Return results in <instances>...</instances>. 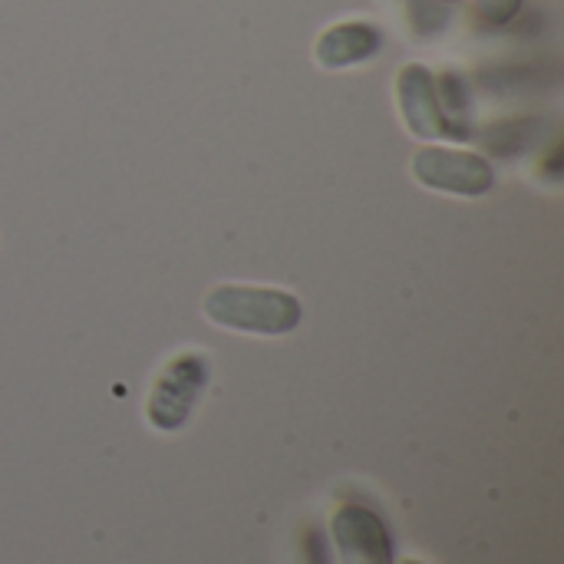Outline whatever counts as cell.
<instances>
[{
    "label": "cell",
    "instance_id": "cell-1",
    "mask_svg": "<svg viewBox=\"0 0 564 564\" xmlns=\"http://www.w3.org/2000/svg\"><path fill=\"white\" fill-rule=\"evenodd\" d=\"M202 311L218 327L238 334H261V337L291 334L304 317L301 301L291 291L258 288V284H218L208 291Z\"/></svg>",
    "mask_w": 564,
    "mask_h": 564
},
{
    "label": "cell",
    "instance_id": "cell-5",
    "mask_svg": "<svg viewBox=\"0 0 564 564\" xmlns=\"http://www.w3.org/2000/svg\"><path fill=\"white\" fill-rule=\"evenodd\" d=\"M397 96H400V112L403 122L410 126L413 135L420 139H446L453 132L443 106H440V93H436V79L426 66L410 63L400 69L397 76Z\"/></svg>",
    "mask_w": 564,
    "mask_h": 564
},
{
    "label": "cell",
    "instance_id": "cell-7",
    "mask_svg": "<svg viewBox=\"0 0 564 564\" xmlns=\"http://www.w3.org/2000/svg\"><path fill=\"white\" fill-rule=\"evenodd\" d=\"M476 7H479V13H482L486 20L506 23V20H512V17L519 13L522 0H476Z\"/></svg>",
    "mask_w": 564,
    "mask_h": 564
},
{
    "label": "cell",
    "instance_id": "cell-8",
    "mask_svg": "<svg viewBox=\"0 0 564 564\" xmlns=\"http://www.w3.org/2000/svg\"><path fill=\"white\" fill-rule=\"evenodd\" d=\"M304 562L307 564H330V555H327V542L317 529H311L304 535Z\"/></svg>",
    "mask_w": 564,
    "mask_h": 564
},
{
    "label": "cell",
    "instance_id": "cell-4",
    "mask_svg": "<svg viewBox=\"0 0 564 564\" xmlns=\"http://www.w3.org/2000/svg\"><path fill=\"white\" fill-rule=\"evenodd\" d=\"M330 535L340 564H393V542L383 519L360 502L337 506L330 516Z\"/></svg>",
    "mask_w": 564,
    "mask_h": 564
},
{
    "label": "cell",
    "instance_id": "cell-3",
    "mask_svg": "<svg viewBox=\"0 0 564 564\" xmlns=\"http://www.w3.org/2000/svg\"><path fill=\"white\" fill-rule=\"evenodd\" d=\"M413 175L420 185L446 192V195H486L492 188V165L466 149L426 145L413 155Z\"/></svg>",
    "mask_w": 564,
    "mask_h": 564
},
{
    "label": "cell",
    "instance_id": "cell-9",
    "mask_svg": "<svg viewBox=\"0 0 564 564\" xmlns=\"http://www.w3.org/2000/svg\"><path fill=\"white\" fill-rule=\"evenodd\" d=\"M400 564H423V562H416V558H406V562H400Z\"/></svg>",
    "mask_w": 564,
    "mask_h": 564
},
{
    "label": "cell",
    "instance_id": "cell-6",
    "mask_svg": "<svg viewBox=\"0 0 564 564\" xmlns=\"http://www.w3.org/2000/svg\"><path fill=\"white\" fill-rule=\"evenodd\" d=\"M380 46H383V36H380V30L373 23L347 20V23L330 26L317 40V63L327 66V69H344V66L370 59Z\"/></svg>",
    "mask_w": 564,
    "mask_h": 564
},
{
    "label": "cell",
    "instance_id": "cell-2",
    "mask_svg": "<svg viewBox=\"0 0 564 564\" xmlns=\"http://www.w3.org/2000/svg\"><path fill=\"white\" fill-rule=\"evenodd\" d=\"M212 377V360L202 350H185L178 357H172L152 390H149V403H145V416L159 433H178L188 416L195 413L205 387Z\"/></svg>",
    "mask_w": 564,
    "mask_h": 564
}]
</instances>
